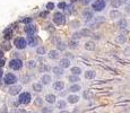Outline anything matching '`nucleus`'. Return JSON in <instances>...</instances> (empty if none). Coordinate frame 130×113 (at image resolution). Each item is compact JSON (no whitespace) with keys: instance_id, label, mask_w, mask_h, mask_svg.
Returning a JSON list of instances; mask_svg holds the SVG:
<instances>
[{"instance_id":"obj_6","label":"nucleus","mask_w":130,"mask_h":113,"mask_svg":"<svg viewBox=\"0 0 130 113\" xmlns=\"http://www.w3.org/2000/svg\"><path fill=\"white\" fill-rule=\"evenodd\" d=\"M14 47L17 50H25L27 48V42L25 37H16L14 40Z\"/></svg>"},{"instance_id":"obj_24","label":"nucleus","mask_w":130,"mask_h":113,"mask_svg":"<svg viewBox=\"0 0 130 113\" xmlns=\"http://www.w3.org/2000/svg\"><path fill=\"white\" fill-rule=\"evenodd\" d=\"M84 77H85V79L91 80V79H94L96 77V72L94 71V70H86V71L84 72Z\"/></svg>"},{"instance_id":"obj_14","label":"nucleus","mask_w":130,"mask_h":113,"mask_svg":"<svg viewBox=\"0 0 130 113\" xmlns=\"http://www.w3.org/2000/svg\"><path fill=\"white\" fill-rule=\"evenodd\" d=\"M79 100H80V97L76 94H70V95L67 96V102L69 104H76L79 102Z\"/></svg>"},{"instance_id":"obj_49","label":"nucleus","mask_w":130,"mask_h":113,"mask_svg":"<svg viewBox=\"0 0 130 113\" xmlns=\"http://www.w3.org/2000/svg\"><path fill=\"white\" fill-rule=\"evenodd\" d=\"M11 113H25V111L22 110V109H14L11 111Z\"/></svg>"},{"instance_id":"obj_55","label":"nucleus","mask_w":130,"mask_h":113,"mask_svg":"<svg viewBox=\"0 0 130 113\" xmlns=\"http://www.w3.org/2000/svg\"><path fill=\"white\" fill-rule=\"evenodd\" d=\"M59 113H69V112H68V111H66V110H60Z\"/></svg>"},{"instance_id":"obj_25","label":"nucleus","mask_w":130,"mask_h":113,"mask_svg":"<svg viewBox=\"0 0 130 113\" xmlns=\"http://www.w3.org/2000/svg\"><path fill=\"white\" fill-rule=\"evenodd\" d=\"M70 72L71 75H76V76H80L83 74V70H81L80 67L78 66H75V67H71L70 68Z\"/></svg>"},{"instance_id":"obj_3","label":"nucleus","mask_w":130,"mask_h":113,"mask_svg":"<svg viewBox=\"0 0 130 113\" xmlns=\"http://www.w3.org/2000/svg\"><path fill=\"white\" fill-rule=\"evenodd\" d=\"M106 7V1L105 0H95L92 2V10L96 12L103 11Z\"/></svg>"},{"instance_id":"obj_5","label":"nucleus","mask_w":130,"mask_h":113,"mask_svg":"<svg viewBox=\"0 0 130 113\" xmlns=\"http://www.w3.org/2000/svg\"><path fill=\"white\" fill-rule=\"evenodd\" d=\"M81 16H83V18H84V22H85L86 24H89L94 18V11L91 8H85V9L83 10V12H81Z\"/></svg>"},{"instance_id":"obj_21","label":"nucleus","mask_w":130,"mask_h":113,"mask_svg":"<svg viewBox=\"0 0 130 113\" xmlns=\"http://www.w3.org/2000/svg\"><path fill=\"white\" fill-rule=\"evenodd\" d=\"M109 16H110V18H112V19H118V18H120L121 16H122V14H121V11H119L118 9H112L110 11V14H109Z\"/></svg>"},{"instance_id":"obj_16","label":"nucleus","mask_w":130,"mask_h":113,"mask_svg":"<svg viewBox=\"0 0 130 113\" xmlns=\"http://www.w3.org/2000/svg\"><path fill=\"white\" fill-rule=\"evenodd\" d=\"M71 64V61L68 58H62L59 60V67H61L62 69H68Z\"/></svg>"},{"instance_id":"obj_1","label":"nucleus","mask_w":130,"mask_h":113,"mask_svg":"<svg viewBox=\"0 0 130 113\" xmlns=\"http://www.w3.org/2000/svg\"><path fill=\"white\" fill-rule=\"evenodd\" d=\"M23 66H24V63H23L22 59H19V58L10 59L9 63H8L9 69H11V70H14V71H19L20 69L23 68Z\"/></svg>"},{"instance_id":"obj_44","label":"nucleus","mask_w":130,"mask_h":113,"mask_svg":"<svg viewBox=\"0 0 130 113\" xmlns=\"http://www.w3.org/2000/svg\"><path fill=\"white\" fill-rule=\"evenodd\" d=\"M54 7H56V5H54L53 2H48V3H47V9H48V11H49V10L54 9Z\"/></svg>"},{"instance_id":"obj_19","label":"nucleus","mask_w":130,"mask_h":113,"mask_svg":"<svg viewBox=\"0 0 130 113\" xmlns=\"http://www.w3.org/2000/svg\"><path fill=\"white\" fill-rule=\"evenodd\" d=\"M84 48H85L86 51H94L96 49V43L94 41H87V42H85Z\"/></svg>"},{"instance_id":"obj_28","label":"nucleus","mask_w":130,"mask_h":113,"mask_svg":"<svg viewBox=\"0 0 130 113\" xmlns=\"http://www.w3.org/2000/svg\"><path fill=\"white\" fill-rule=\"evenodd\" d=\"M12 35V28L11 27H7L5 31H3V39L6 40V41H8V40L11 37Z\"/></svg>"},{"instance_id":"obj_29","label":"nucleus","mask_w":130,"mask_h":113,"mask_svg":"<svg viewBox=\"0 0 130 113\" xmlns=\"http://www.w3.org/2000/svg\"><path fill=\"white\" fill-rule=\"evenodd\" d=\"M25 66H26L27 69L32 70V69H35V68H36V67H37V63H36V61H35V60L31 59V60H28V61L25 63Z\"/></svg>"},{"instance_id":"obj_17","label":"nucleus","mask_w":130,"mask_h":113,"mask_svg":"<svg viewBox=\"0 0 130 113\" xmlns=\"http://www.w3.org/2000/svg\"><path fill=\"white\" fill-rule=\"evenodd\" d=\"M44 100H45V102H47L48 104H54L57 102V96L54 95V94H52V93H49V94H47L45 95V97H44Z\"/></svg>"},{"instance_id":"obj_48","label":"nucleus","mask_w":130,"mask_h":113,"mask_svg":"<svg viewBox=\"0 0 130 113\" xmlns=\"http://www.w3.org/2000/svg\"><path fill=\"white\" fill-rule=\"evenodd\" d=\"M48 14H49V11H48V10H47V11H41V12H40V14H39V15H40V17L45 18V17H47V16H48Z\"/></svg>"},{"instance_id":"obj_31","label":"nucleus","mask_w":130,"mask_h":113,"mask_svg":"<svg viewBox=\"0 0 130 113\" xmlns=\"http://www.w3.org/2000/svg\"><path fill=\"white\" fill-rule=\"evenodd\" d=\"M127 41V37L125 34H119L118 36H115V42H118L119 44H125Z\"/></svg>"},{"instance_id":"obj_33","label":"nucleus","mask_w":130,"mask_h":113,"mask_svg":"<svg viewBox=\"0 0 130 113\" xmlns=\"http://www.w3.org/2000/svg\"><path fill=\"white\" fill-rule=\"evenodd\" d=\"M68 81H70L72 84H76L78 81H80V77L76 76V75H70V76H68Z\"/></svg>"},{"instance_id":"obj_47","label":"nucleus","mask_w":130,"mask_h":113,"mask_svg":"<svg viewBox=\"0 0 130 113\" xmlns=\"http://www.w3.org/2000/svg\"><path fill=\"white\" fill-rule=\"evenodd\" d=\"M125 12L130 15V3H127V5L125 6Z\"/></svg>"},{"instance_id":"obj_45","label":"nucleus","mask_w":130,"mask_h":113,"mask_svg":"<svg viewBox=\"0 0 130 113\" xmlns=\"http://www.w3.org/2000/svg\"><path fill=\"white\" fill-rule=\"evenodd\" d=\"M57 6H58V8H59V9H62V10H64L65 8H66L67 3L65 2V1H61V2H59V3H58V5H57Z\"/></svg>"},{"instance_id":"obj_27","label":"nucleus","mask_w":130,"mask_h":113,"mask_svg":"<svg viewBox=\"0 0 130 113\" xmlns=\"http://www.w3.org/2000/svg\"><path fill=\"white\" fill-rule=\"evenodd\" d=\"M32 89L35 93H41V92L43 91V85H42L41 83H33Z\"/></svg>"},{"instance_id":"obj_38","label":"nucleus","mask_w":130,"mask_h":113,"mask_svg":"<svg viewBox=\"0 0 130 113\" xmlns=\"http://www.w3.org/2000/svg\"><path fill=\"white\" fill-rule=\"evenodd\" d=\"M10 49H11V45L9 44V42H8V41L3 42L2 45H1V50H3V51H9Z\"/></svg>"},{"instance_id":"obj_53","label":"nucleus","mask_w":130,"mask_h":113,"mask_svg":"<svg viewBox=\"0 0 130 113\" xmlns=\"http://www.w3.org/2000/svg\"><path fill=\"white\" fill-rule=\"evenodd\" d=\"M3 58V50L0 49V59H2Z\"/></svg>"},{"instance_id":"obj_30","label":"nucleus","mask_w":130,"mask_h":113,"mask_svg":"<svg viewBox=\"0 0 130 113\" xmlns=\"http://www.w3.org/2000/svg\"><path fill=\"white\" fill-rule=\"evenodd\" d=\"M54 104H56L57 109H59V110H65L67 106V102L64 101V100H59V101H57Z\"/></svg>"},{"instance_id":"obj_52","label":"nucleus","mask_w":130,"mask_h":113,"mask_svg":"<svg viewBox=\"0 0 130 113\" xmlns=\"http://www.w3.org/2000/svg\"><path fill=\"white\" fill-rule=\"evenodd\" d=\"M3 66H5V60H3V58H2V59H0V67L2 68Z\"/></svg>"},{"instance_id":"obj_32","label":"nucleus","mask_w":130,"mask_h":113,"mask_svg":"<svg viewBox=\"0 0 130 113\" xmlns=\"http://www.w3.org/2000/svg\"><path fill=\"white\" fill-rule=\"evenodd\" d=\"M56 45H57V50H58V51H66V49H67V44L62 41L57 42Z\"/></svg>"},{"instance_id":"obj_41","label":"nucleus","mask_w":130,"mask_h":113,"mask_svg":"<svg viewBox=\"0 0 130 113\" xmlns=\"http://www.w3.org/2000/svg\"><path fill=\"white\" fill-rule=\"evenodd\" d=\"M52 108H49V106H43L41 109V112L42 113H52Z\"/></svg>"},{"instance_id":"obj_9","label":"nucleus","mask_w":130,"mask_h":113,"mask_svg":"<svg viewBox=\"0 0 130 113\" xmlns=\"http://www.w3.org/2000/svg\"><path fill=\"white\" fill-rule=\"evenodd\" d=\"M26 42H27V47H31V48H35L37 45V37L35 35H28L26 39Z\"/></svg>"},{"instance_id":"obj_22","label":"nucleus","mask_w":130,"mask_h":113,"mask_svg":"<svg viewBox=\"0 0 130 113\" xmlns=\"http://www.w3.org/2000/svg\"><path fill=\"white\" fill-rule=\"evenodd\" d=\"M68 91L70 92V93H78L79 91H81V86L79 85V84H72V85H70V86L68 87Z\"/></svg>"},{"instance_id":"obj_39","label":"nucleus","mask_w":130,"mask_h":113,"mask_svg":"<svg viewBox=\"0 0 130 113\" xmlns=\"http://www.w3.org/2000/svg\"><path fill=\"white\" fill-rule=\"evenodd\" d=\"M34 103H35V105H37V106H42L43 105V98L37 96V97H35Z\"/></svg>"},{"instance_id":"obj_35","label":"nucleus","mask_w":130,"mask_h":113,"mask_svg":"<svg viewBox=\"0 0 130 113\" xmlns=\"http://www.w3.org/2000/svg\"><path fill=\"white\" fill-rule=\"evenodd\" d=\"M122 5H123V3H122V1H121V0H112V1H111V6H112L114 9L121 7Z\"/></svg>"},{"instance_id":"obj_4","label":"nucleus","mask_w":130,"mask_h":113,"mask_svg":"<svg viewBox=\"0 0 130 113\" xmlns=\"http://www.w3.org/2000/svg\"><path fill=\"white\" fill-rule=\"evenodd\" d=\"M32 100V95L28 92H23V93L18 94V104L22 105H27Z\"/></svg>"},{"instance_id":"obj_10","label":"nucleus","mask_w":130,"mask_h":113,"mask_svg":"<svg viewBox=\"0 0 130 113\" xmlns=\"http://www.w3.org/2000/svg\"><path fill=\"white\" fill-rule=\"evenodd\" d=\"M24 32H25V34H27V35H35V33H36V27L33 24H28L24 27Z\"/></svg>"},{"instance_id":"obj_40","label":"nucleus","mask_w":130,"mask_h":113,"mask_svg":"<svg viewBox=\"0 0 130 113\" xmlns=\"http://www.w3.org/2000/svg\"><path fill=\"white\" fill-rule=\"evenodd\" d=\"M32 22H33V19L32 18H30V17H26V18H23L22 20H20V23H23V24H25V25H28V24H32Z\"/></svg>"},{"instance_id":"obj_50","label":"nucleus","mask_w":130,"mask_h":113,"mask_svg":"<svg viewBox=\"0 0 130 113\" xmlns=\"http://www.w3.org/2000/svg\"><path fill=\"white\" fill-rule=\"evenodd\" d=\"M65 58H68L69 60H71V59H74V56L71 53H69V52H66V53H65Z\"/></svg>"},{"instance_id":"obj_43","label":"nucleus","mask_w":130,"mask_h":113,"mask_svg":"<svg viewBox=\"0 0 130 113\" xmlns=\"http://www.w3.org/2000/svg\"><path fill=\"white\" fill-rule=\"evenodd\" d=\"M79 2H80L83 6H88L93 2V0H79Z\"/></svg>"},{"instance_id":"obj_57","label":"nucleus","mask_w":130,"mask_h":113,"mask_svg":"<svg viewBox=\"0 0 130 113\" xmlns=\"http://www.w3.org/2000/svg\"><path fill=\"white\" fill-rule=\"evenodd\" d=\"M70 1H71V2H75V1H76V0H70Z\"/></svg>"},{"instance_id":"obj_2","label":"nucleus","mask_w":130,"mask_h":113,"mask_svg":"<svg viewBox=\"0 0 130 113\" xmlns=\"http://www.w3.org/2000/svg\"><path fill=\"white\" fill-rule=\"evenodd\" d=\"M18 81V77L12 72H7V74L3 76V84L7 85V86H11V85H15Z\"/></svg>"},{"instance_id":"obj_23","label":"nucleus","mask_w":130,"mask_h":113,"mask_svg":"<svg viewBox=\"0 0 130 113\" xmlns=\"http://www.w3.org/2000/svg\"><path fill=\"white\" fill-rule=\"evenodd\" d=\"M78 32H79V34H80L81 37H86V36H91L92 37L93 36V34H94L89 28H81V30L78 31Z\"/></svg>"},{"instance_id":"obj_26","label":"nucleus","mask_w":130,"mask_h":113,"mask_svg":"<svg viewBox=\"0 0 130 113\" xmlns=\"http://www.w3.org/2000/svg\"><path fill=\"white\" fill-rule=\"evenodd\" d=\"M37 69H39V72H41V74L42 72H44L45 74V72H48L49 70H51V67H50L49 64H47V63H41Z\"/></svg>"},{"instance_id":"obj_20","label":"nucleus","mask_w":130,"mask_h":113,"mask_svg":"<svg viewBox=\"0 0 130 113\" xmlns=\"http://www.w3.org/2000/svg\"><path fill=\"white\" fill-rule=\"evenodd\" d=\"M78 45H79V40L71 39V40H69L68 44H67V48H69L70 50H75L78 48Z\"/></svg>"},{"instance_id":"obj_56","label":"nucleus","mask_w":130,"mask_h":113,"mask_svg":"<svg viewBox=\"0 0 130 113\" xmlns=\"http://www.w3.org/2000/svg\"><path fill=\"white\" fill-rule=\"evenodd\" d=\"M122 1V3H127V2H129V0H121Z\"/></svg>"},{"instance_id":"obj_18","label":"nucleus","mask_w":130,"mask_h":113,"mask_svg":"<svg viewBox=\"0 0 130 113\" xmlns=\"http://www.w3.org/2000/svg\"><path fill=\"white\" fill-rule=\"evenodd\" d=\"M59 56H60V52L58 50H50L49 53H48V58L50 60H57L59 59Z\"/></svg>"},{"instance_id":"obj_34","label":"nucleus","mask_w":130,"mask_h":113,"mask_svg":"<svg viewBox=\"0 0 130 113\" xmlns=\"http://www.w3.org/2000/svg\"><path fill=\"white\" fill-rule=\"evenodd\" d=\"M36 54L40 56H43L44 54H47V49L44 47H39L36 48Z\"/></svg>"},{"instance_id":"obj_8","label":"nucleus","mask_w":130,"mask_h":113,"mask_svg":"<svg viewBox=\"0 0 130 113\" xmlns=\"http://www.w3.org/2000/svg\"><path fill=\"white\" fill-rule=\"evenodd\" d=\"M20 91H22V86L15 84V85L9 86V88H8V94L11 95V96H16V95H18V94L20 93Z\"/></svg>"},{"instance_id":"obj_42","label":"nucleus","mask_w":130,"mask_h":113,"mask_svg":"<svg viewBox=\"0 0 130 113\" xmlns=\"http://www.w3.org/2000/svg\"><path fill=\"white\" fill-rule=\"evenodd\" d=\"M71 9H72V6H66V8L64 9L65 14H66V15H70L71 11H72Z\"/></svg>"},{"instance_id":"obj_37","label":"nucleus","mask_w":130,"mask_h":113,"mask_svg":"<svg viewBox=\"0 0 130 113\" xmlns=\"http://www.w3.org/2000/svg\"><path fill=\"white\" fill-rule=\"evenodd\" d=\"M31 79H32V76L26 74V75H24V76H22V83L23 84H28L31 81Z\"/></svg>"},{"instance_id":"obj_54","label":"nucleus","mask_w":130,"mask_h":113,"mask_svg":"<svg viewBox=\"0 0 130 113\" xmlns=\"http://www.w3.org/2000/svg\"><path fill=\"white\" fill-rule=\"evenodd\" d=\"M72 113H81V112L78 110V109L76 108V109H74V111H72Z\"/></svg>"},{"instance_id":"obj_13","label":"nucleus","mask_w":130,"mask_h":113,"mask_svg":"<svg viewBox=\"0 0 130 113\" xmlns=\"http://www.w3.org/2000/svg\"><path fill=\"white\" fill-rule=\"evenodd\" d=\"M52 72H53L54 76L61 77L65 75V69H62L61 67H59V66H54V67H52Z\"/></svg>"},{"instance_id":"obj_11","label":"nucleus","mask_w":130,"mask_h":113,"mask_svg":"<svg viewBox=\"0 0 130 113\" xmlns=\"http://www.w3.org/2000/svg\"><path fill=\"white\" fill-rule=\"evenodd\" d=\"M52 88H53V91L56 92H61L65 89V83L61 80H57L54 81L53 84H52Z\"/></svg>"},{"instance_id":"obj_36","label":"nucleus","mask_w":130,"mask_h":113,"mask_svg":"<svg viewBox=\"0 0 130 113\" xmlns=\"http://www.w3.org/2000/svg\"><path fill=\"white\" fill-rule=\"evenodd\" d=\"M83 96H84L85 100H92L93 96H94V94H93V92H91V91H86V92H84Z\"/></svg>"},{"instance_id":"obj_51","label":"nucleus","mask_w":130,"mask_h":113,"mask_svg":"<svg viewBox=\"0 0 130 113\" xmlns=\"http://www.w3.org/2000/svg\"><path fill=\"white\" fill-rule=\"evenodd\" d=\"M2 77H3V70H2V68L0 67V80L2 79Z\"/></svg>"},{"instance_id":"obj_46","label":"nucleus","mask_w":130,"mask_h":113,"mask_svg":"<svg viewBox=\"0 0 130 113\" xmlns=\"http://www.w3.org/2000/svg\"><path fill=\"white\" fill-rule=\"evenodd\" d=\"M70 26H71V28H77V27L79 26V23L78 22H71Z\"/></svg>"},{"instance_id":"obj_12","label":"nucleus","mask_w":130,"mask_h":113,"mask_svg":"<svg viewBox=\"0 0 130 113\" xmlns=\"http://www.w3.org/2000/svg\"><path fill=\"white\" fill-rule=\"evenodd\" d=\"M52 81V77L50 76L49 74H43L41 76V84L43 85V86H48V85H50Z\"/></svg>"},{"instance_id":"obj_15","label":"nucleus","mask_w":130,"mask_h":113,"mask_svg":"<svg viewBox=\"0 0 130 113\" xmlns=\"http://www.w3.org/2000/svg\"><path fill=\"white\" fill-rule=\"evenodd\" d=\"M117 26H118V28L120 31H125L127 30L128 27V22L126 18H120V19L118 20V23H117Z\"/></svg>"},{"instance_id":"obj_7","label":"nucleus","mask_w":130,"mask_h":113,"mask_svg":"<svg viewBox=\"0 0 130 113\" xmlns=\"http://www.w3.org/2000/svg\"><path fill=\"white\" fill-rule=\"evenodd\" d=\"M53 23L56 25H64L66 23V16L61 11H57L53 14Z\"/></svg>"}]
</instances>
